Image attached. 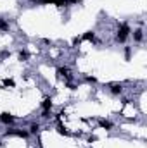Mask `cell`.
<instances>
[{
    "label": "cell",
    "mask_w": 147,
    "mask_h": 148,
    "mask_svg": "<svg viewBox=\"0 0 147 148\" xmlns=\"http://www.w3.org/2000/svg\"><path fill=\"white\" fill-rule=\"evenodd\" d=\"M128 35H130V26L126 24V23H123L121 26H119V29H118V35H116V40L118 41H125L126 38H128Z\"/></svg>",
    "instance_id": "1"
},
{
    "label": "cell",
    "mask_w": 147,
    "mask_h": 148,
    "mask_svg": "<svg viewBox=\"0 0 147 148\" xmlns=\"http://www.w3.org/2000/svg\"><path fill=\"white\" fill-rule=\"evenodd\" d=\"M5 134H16V136H21V138H28V131H21V129H7Z\"/></svg>",
    "instance_id": "2"
},
{
    "label": "cell",
    "mask_w": 147,
    "mask_h": 148,
    "mask_svg": "<svg viewBox=\"0 0 147 148\" xmlns=\"http://www.w3.org/2000/svg\"><path fill=\"white\" fill-rule=\"evenodd\" d=\"M0 121H2V122H5V124H10V122L14 121V115H10V114L3 112V114H0Z\"/></svg>",
    "instance_id": "3"
},
{
    "label": "cell",
    "mask_w": 147,
    "mask_h": 148,
    "mask_svg": "<svg viewBox=\"0 0 147 148\" xmlns=\"http://www.w3.org/2000/svg\"><path fill=\"white\" fill-rule=\"evenodd\" d=\"M42 3H55V5L62 7V5L68 3V0H42Z\"/></svg>",
    "instance_id": "4"
},
{
    "label": "cell",
    "mask_w": 147,
    "mask_h": 148,
    "mask_svg": "<svg viewBox=\"0 0 147 148\" xmlns=\"http://www.w3.org/2000/svg\"><path fill=\"white\" fill-rule=\"evenodd\" d=\"M109 88H111V91H112L114 95H118V93H121V91H123V86H121V84H118V83H112Z\"/></svg>",
    "instance_id": "5"
},
{
    "label": "cell",
    "mask_w": 147,
    "mask_h": 148,
    "mask_svg": "<svg viewBox=\"0 0 147 148\" xmlns=\"http://www.w3.org/2000/svg\"><path fill=\"white\" fill-rule=\"evenodd\" d=\"M57 73H59V76L71 77V74H69V69H68V67H59V69H57Z\"/></svg>",
    "instance_id": "6"
},
{
    "label": "cell",
    "mask_w": 147,
    "mask_h": 148,
    "mask_svg": "<svg viewBox=\"0 0 147 148\" xmlns=\"http://www.w3.org/2000/svg\"><path fill=\"white\" fill-rule=\"evenodd\" d=\"M99 124H101V127H106V129H111L112 127V124H111L109 121H106V119H101Z\"/></svg>",
    "instance_id": "7"
},
{
    "label": "cell",
    "mask_w": 147,
    "mask_h": 148,
    "mask_svg": "<svg viewBox=\"0 0 147 148\" xmlns=\"http://www.w3.org/2000/svg\"><path fill=\"white\" fill-rule=\"evenodd\" d=\"M38 129H40V126H38L37 122H33V124H31V127H30V133H31V134H37Z\"/></svg>",
    "instance_id": "8"
},
{
    "label": "cell",
    "mask_w": 147,
    "mask_h": 148,
    "mask_svg": "<svg viewBox=\"0 0 147 148\" xmlns=\"http://www.w3.org/2000/svg\"><path fill=\"white\" fill-rule=\"evenodd\" d=\"M81 40H94V33H92V31H87V33L81 36Z\"/></svg>",
    "instance_id": "9"
},
{
    "label": "cell",
    "mask_w": 147,
    "mask_h": 148,
    "mask_svg": "<svg viewBox=\"0 0 147 148\" xmlns=\"http://www.w3.org/2000/svg\"><path fill=\"white\" fill-rule=\"evenodd\" d=\"M133 36H135V41H140V40H142V31H140V29H137Z\"/></svg>",
    "instance_id": "10"
},
{
    "label": "cell",
    "mask_w": 147,
    "mask_h": 148,
    "mask_svg": "<svg viewBox=\"0 0 147 148\" xmlns=\"http://www.w3.org/2000/svg\"><path fill=\"white\" fill-rule=\"evenodd\" d=\"M0 29H9V24L3 19H0Z\"/></svg>",
    "instance_id": "11"
},
{
    "label": "cell",
    "mask_w": 147,
    "mask_h": 148,
    "mask_svg": "<svg viewBox=\"0 0 147 148\" xmlns=\"http://www.w3.org/2000/svg\"><path fill=\"white\" fill-rule=\"evenodd\" d=\"M28 57H30V55H28V52H21V53H19V59H21V60H26Z\"/></svg>",
    "instance_id": "12"
},
{
    "label": "cell",
    "mask_w": 147,
    "mask_h": 148,
    "mask_svg": "<svg viewBox=\"0 0 147 148\" xmlns=\"http://www.w3.org/2000/svg\"><path fill=\"white\" fill-rule=\"evenodd\" d=\"M3 86H14V81L12 79H3Z\"/></svg>",
    "instance_id": "13"
},
{
    "label": "cell",
    "mask_w": 147,
    "mask_h": 148,
    "mask_svg": "<svg viewBox=\"0 0 147 148\" xmlns=\"http://www.w3.org/2000/svg\"><path fill=\"white\" fill-rule=\"evenodd\" d=\"M130 52H132L130 47H126V48H125V55H126V59H130Z\"/></svg>",
    "instance_id": "14"
},
{
    "label": "cell",
    "mask_w": 147,
    "mask_h": 148,
    "mask_svg": "<svg viewBox=\"0 0 147 148\" xmlns=\"http://www.w3.org/2000/svg\"><path fill=\"white\" fill-rule=\"evenodd\" d=\"M68 2H73V3H74V2H80V0H68Z\"/></svg>",
    "instance_id": "15"
},
{
    "label": "cell",
    "mask_w": 147,
    "mask_h": 148,
    "mask_svg": "<svg viewBox=\"0 0 147 148\" xmlns=\"http://www.w3.org/2000/svg\"><path fill=\"white\" fill-rule=\"evenodd\" d=\"M0 147H2V143H0Z\"/></svg>",
    "instance_id": "16"
}]
</instances>
